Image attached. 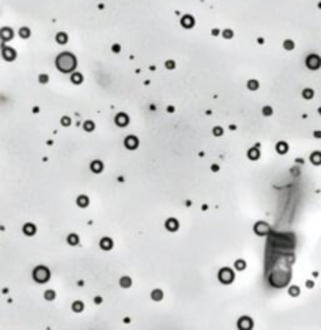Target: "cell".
<instances>
[{
  "label": "cell",
  "mask_w": 321,
  "mask_h": 330,
  "mask_svg": "<svg viewBox=\"0 0 321 330\" xmlns=\"http://www.w3.org/2000/svg\"><path fill=\"white\" fill-rule=\"evenodd\" d=\"M56 66L58 69H60L61 72H71L72 69H74L77 66V60H75V56L72 55V53H61L60 56L56 58Z\"/></svg>",
  "instance_id": "6da1fadb"
},
{
  "label": "cell",
  "mask_w": 321,
  "mask_h": 330,
  "mask_svg": "<svg viewBox=\"0 0 321 330\" xmlns=\"http://www.w3.org/2000/svg\"><path fill=\"white\" fill-rule=\"evenodd\" d=\"M49 277H50V272H49L47 268H44V266H38L36 269L33 271V279L39 283H45L49 280Z\"/></svg>",
  "instance_id": "7a4b0ae2"
},
{
  "label": "cell",
  "mask_w": 321,
  "mask_h": 330,
  "mask_svg": "<svg viewBox=\"0 0 321 330\" xmlns=\"http://www.w3.org/2000/svg\"><path fill=\"white\" fill-rule=\"evenodd\" d=\"M218 279L221 283H232V280H234V272L230 269H227V268H222L218 274Z\"/></svg>",
  "instance_id": "3957f363"
},
{
  "label": "cell",
  "mask_w": 321,
  "mask_h": 330,
  "mask_svg": "<svg viewBox=\"0 0 321 330\" xmlns=\"http://www.w3.org/2000/svg\"><path fill=\"white\" fill-rule=\"evenodd\" d=\"M305 64H307L309 69H318L321 66V60L318 55H309L307 60H305Z\"/></svg>",
  "instance_id": "277c9868"
},
{
  "label": "cell",
  "mask_w": 321,
  "mask_h": 330,
  "mask_svg": "<svg viewBox=\"0 0 321 330\" xmlns=\"http://www.w3.org/2000/svg\"><path fill=\"white\" fill-rule=\"evenodd\" d=\"M238 327H240V330H251L252 329V319L247 316H243L238 321Z\"/></svg>",
  "instance_id": "5b68a950"
},
{
  "label": "cell",
  "mask_w": 321,
  "mask_h": 330,
  "mask_svg": "<svg viewBox=\"0 0 321 330\" xmlns=\"http://www.w3.org/2000/svg\"><path fill=\"white\" fill-rule=\"evenodd\" d=\"M124 144H125L127 149H130V150H133V149L138 147V144H140V141H138L136 136H127L125 141H124Z\"/></svg>",
  "instance_id": "8992f818"
},
{
  "label": "cell",
  "mask_w": 321,
  "mask_h": 330,
  "mask_svg": "<svg viewBox=\"0 0 321 330\" xmlns=\"http://www.w3.org/2000/svg\"><path fill=\"white\" fill-rule=\"evenodd\" d=\"M255 233L257 235H268L269 233V227H268V224H265V222H258V224H255Z\"/></svg>",
  "instance_id": "52a82bcc"
},
{
  "label": "cell",
  "mask_w": 321,
  "mask_h": 330,
  "mask_svg": "<svg viewBox=\"0 0 321 330\" xmlns=\"http://www.w3.org/2000/svg\"><path fill=\"white\" fill-rule=\"evenodd\" d=\"M2 53H3V58H5L6 61H11V60L16 58V52H14L13 49H10V47H3Z\"/></svg>",
  "instance_id": "ba28073f"
},
{
  "label": "cell",
  "mask_w": 321,
  "mask_h": 330,
  "mask_svg": "<svg viewBox=\"0 0 321 330\" xmlns=\"http://www.w3.org/2000/svg\"><path fill=\"white\" fill-rule=\"evenodd\" d=\"M116 124L119 125V127H125L127 124H129V116L124 113H119L118 116H116Z\"/></svg>",
  "instance_id": "9c48e42d"
},
{
  "label": "cell",
  "mask_w": 321,
  "mask_h": 330,
  "mask_svg": "<svg viewBox=\"0 0 321 330\" xmlns=\"http://www.w3.org/2000/svg\"><path fill=\"white\" fill-rule=\"evenodd\" d=\"M166 228H168L169 232H176V230L179 228V222L174 219V217H171V219L166 221Z\"/></svg>",
  "instance_id": "30bf717a"
},
{
  "label": "cell",
  "mask_w": 321,
  "mask_h": 330,
  "mask_svg": "<svg viewBox=\"0 0 321 330\" xmlns=\"http://www.w3.org/2000/svg\"><path fill=\"white\" fill-rule=\"evenodd\" d=\"M182 25H183L185 28H191V27L194 25V19L191 16H183L182 17Z\"/></svg>",
  "instance_id": "8fae6325"
},
{
  "label": "cell",
  "mask_w": 321,
  "mask_h": 330,
  "mask_svg": "<svg viewBox=\"0 0 321 330\" xmlns=\"http://www.w3.org/2000/svg\"><path fill=\"white\" fill-rule=\"evenodd\" d=\"M100 247L105 249V250H110V249L113 247V241H111L110 238H102V239H100Z\"/></svg>",
  "instance_id": "7c38bea8"
},
{
  "label": "cell",
  "mask_w": 321,
  "mask_h": 330,
  "mask_svg": "<svg viewBox=\"0 0 321 330\" xmlns=\"http://www.w3.org/2000/svg\"><path fill=\"white\" fill-rule=\"evenodd\" d=\"M103 169V164L100 163V161H92L91 163V171L96 172V174H99V172H102Z\"/></svg>",
  "instance_id": "4fadbf2b"
},
{
  "label": "cell",
  "mask_w": 321,
  "mask_h": 330,
  "mask_svg": "<svg viewBox=\"0 0 321 330\" xmlns=\"http://www.w3.org/2000/svg\"><path fill=\"white\" fill-rule=\"evenodd\" d=\"M34 232H36V227H34L33 224H25L24 225V233H25V235L32 236V235H34Z\"/></svg>",
  "instance_id": "5bb4252c"
},
{
  "label": "cell",
  "mask_w": 321,
  "mask_h": 330,
  "mask_svg": "<svg viewBox=\"0 0 321 330\" xmlns=\"http://www.w3.org/2000/svg\"><path fill=\"white\" fill-rule=\"evenodd\" d=\"M247 156H249L251 160H258V156H260V153H258V149H249L247 150Z\"/></svg>",
  "instance_id": "9a60e30c"
},
{
  "label": "cell",
  "mask_w": 321,
  "mask_h": 330,
  "mask_svg": "<svg viewBox=\"0 0 321 330\" xmlns=\"http://www.w3.org/2000/svg\"><path fill=\"white\" fill-rule=\"evenodd\" d=\"M77 203H79V207L85 208V207H88V203H90V199H88L86 196H80V197L77 199Z\"/></svg>",
  "instance_id": "2e32d148"
},
{
  "label": "cell",
  "mask_w": 321,
  "mask_h": 330,
  "mask_svg": "<svg viewBox=\"0 0 321 330\" xmlns=\"http://www.w3.org/2000/svg\"><path fill=\"white\" fill-rule=\"evenodd\" d=\"M10 38H13V32L10 28H3L2 30V39L3 41H8Z\"/></svg>",
  "instance_id": "e0dca14e"
},
{
  "label": "cell",
  "mask_w": 321,
  "mask_h": 330,
  "mask_svg": "<svg viewBox=\"0 0 321 330\" xmlns=\"http://www.w3.org/2000/svg\"><path fill=\"white\" fill-rule=\"evenodd\" d=\"M56 43L58 44H66L68 43V34L66 33H58L56 34Z\"/></svg>",
  "instance_id": "ac0fdd59"
},
{
  "label": "cell",
  "mask_w": 321,
  "mask_h": 330,
  "mask_svg": "<svg viewBox=\"0 0 321 330\" xmlns=\"http://www.w3.org/2000/svg\"><path fill=\"white\" fill-rule=\"evenodd\" d=\"M310 160H312V163L320 164L321 163V152H313L312 156H310Z\"/></svg>",
  "instance_id": "d6986e66"
},
{
  "label": "cell",
  "mask_w": 321,
  "mask_h": 330,
  "mask_svg": "<svg viewBox=\"0 0 321 330\" xmlns=\"http://www.w3.org/2000/svg\"><path fill=\"white\" fill-rule=\"evenodd\" d=\"M71 82L74 83V85H80V83L83 82V77L80 75V74H72V77H71Z\"/></svg>",
  "instance_id": "ffe728a7"
},
{
  "label": "cell",
  "mask_w": 321,
  "mask_h": 330,
  "mask_svg": "<svg viewBox=\"0 0 321 330\" xmlns=\"http://www.w3.org/2000/svg\"><path fill=\"white\" fill-rule=\"evenodd\" d=\"M276 149H277V152H279V153H285V152L288 150V145H287V143H284V141H282V143H279V144L276 145Z\"/></svg>",
  "instance_id": "44dd1931"
},
{
  "label": "cell",
  "mask_w": 321,
  "mask_h": 330,
  "mask_svg": "<svg viewBox=\"0 0 321 330\" xmlns=\"http://www.w3.org/2000/svg\"><path fill=\"white\" fill-rule=\"evenodd\" d=\"M68 243L71 244V246H77V244H79V236L74 235V233H72V235H69L68 236Z\"/></svg>",
  "instance_id": "7402d4cb"
},
{
  "label": "cell",
  "mask_w": 321,
  "mask_h": 330,
  "mask_svg": "<svg viewBox=\"0 0 321 330\" xmlns=\"http://www.w3.org/2000/svg\"><path fill=\"white\" fill-rule=\"evenodd\" d=\"M152 299L154 300H161V299H163V293H161L160 290H155L152 293Z\"/></svg>",
  "instance_id": "603a6c76"
},
{
  "label": "cell",
  "mask_w": 321,
  "mask_h": 330,
  "mask_svg": "<svg viewBox=\"0 0 321 330\" xmlns=\"http://www.w3.org/2000/svg\"><path fill=\"white\" fill-rule=\"evenodd\" d=\"M130 285H132V280H130L129 277H122L121 279V286L122 288H129Z\"/></svg>",
  "instance_id": "cb8c5ba5"
},
{
  "label": "cell",
  "mask_w": 321,
  "mask_h": 330,
  "mask_svg": "<svg viewBox=\"0 0 321 330\" xmlns=\"http://www.w3.org/2000/svg\"><path fill=\"white\" fill-rule=\"evenodd\" d=\"M83 128L86 130V132H92L94 130V122H91V121H86L83 124Z\"/></svg>",
  "instance_id": "d4e9b609"
},
{
  "label": "cell",
  "mask_w": 321,
  "mask_h": 330,
  "mask_svg": "<svg viewBox=\"0 0 321 330\" xmlns=\"http://www.w3.org/2000/svg\"><path fill=\"white\" fill-rule=\"evenodd\" d=\"M72 310H74V311H82V310H83V304L80 300L74 302V304H72Z\"/></svg>",
  "instance_id": "484cf974"
},
{
  "label": "cell",
  "mask_w": 321,
  "mask_h": 330,
  "mask_svg": "<svg viewBox=\"0 0 321 330\" xmlns=\"http://www.w3.org/2000/svg\"><path fill=\"white\" fill-rule=\"evenodd\" d=\"M247 88H249V89H252V91H255L258 88L257 80H249V82H247Z\"/></svg>",
  "instance_id": "4316f807"
},
{
  "label": "cell",
  "mask_w": 321,
  "mask_h": 330,
  "mask_svg": "<svg viewBox=\"0 0 321 330\" xmlns=\"http://www.w3.org/2000/svg\"><path fill=\"white\" fill-rule=\"evenodd\" d=\"M235 268H237L238 271H243L246 268V263L243 261V260H237V261H235Z\"/></svg>",
  "instance_id": "83f0119b"
},
{
  "label": "cell",
  "mask_w": 321,
  "mask_h": 330,
  "mask_svg": "<svg viewBox=\"0 0 321 330\" xmlns=\"http://www.w3.org/2000/svg\"><path fill=\"white\" fill-rule=\"evenodd\" d=\"M44 297L47 299V300H52V299H55V291L47 290V291H45V294H44Z\"/></svg>",
  "instance_id": "f1b7e54d"
},
{
  "label": "cell",
  "mask_w": 321,
  "mask_h": 330,
  "mask_svg": "<svg viewBox=\"0 0 321 330\" xmlns=\"http://www.w3.org/2000/svg\"><path fill=\"white\" fill-rule=\"evenodd\" d=\"M19 34H21V38H28L30 36V30L27 28V27H24V28H21Z\"/></svg>",
  "instance_id": "f546056e"
},
{
  "label": "cell",
  "mask_w": 321,
  "mask_h": 330,
  "mask_svg": "<svg viewBox=\"0 0 321 330\" xmlns=\"http://www.w3.org/2000/svg\"><path fill=\"white\" fill-rule=\"evenodd\" d=\"M302 95H304V99H312V97H313V91L307 88V89L302 91Z\"/></svg>",
  "instance_id": "4dcf8cb0"
},
{
  "label": "cell",
  "mask_w": 321,
  "mask_h": 330,
  "mask_svg": "<svg viewBox=\"0 0 321 330\" xmlns=\"http://www.w3.org/2000/svg\"><path fill=\"white\" fill-rule=\"evenodd\" d=\"M284 47L287 49V50H293V49H295V44H293V41L287 39V41L284 43Z\"/></svg>",
  "instance_id": "1f68e13d"
},
{
  "label": "cell",
  "mask_w": 321,
  "mask_h": 330,
  "mask_svg": "<svg viewBox=\"0 0 321 330\" xmlns=\"http://www.w3.org/2000/svg\"><path fill=\"white\" fill-rule=\"evenodd\" d=\"M262 113H263L265 116H271V114H273V108H271V106H265V108L262 110Z\"/></svg>",
  "instance_id": "d6a6232c"
},
{
  "label": "cell",
  "mask_w": 321,
  "mask_h": 330,
  "mask_svg": "<svg viewBox=\"0 0 321 330\" xmlns=\"http://www.w3.org/2000/svg\"><path fill=\"white\" fill-rule=\"evenodd\" d=\"M288 293L291 294L293 297H295V296H298V294H299V290H298L296 286H291V288H290V290H288Z\"/></svg>",
  "instance_id": "836d02e7"
},
{
  "label": "cell",
  "mask_w": 321,
  "mask_h": 330,
  "mask_svg": "<svg viewBox=\"0 0 321 330\" xmlns=\"http://www.w3.org/2000/svg\"><path fill=\"white\" fill-rule=\"evenodd\" d=\"M213 135L221 136V135H222V128H221V127H215V128H213Z\"/></svg>",
  "instance_id": "e575fe53"
},
{
  "label": "cell",
  "mask_w": 321,
  "mask_h": 330,
  "mask_svg": "<svg viewBox=\"0 0 321 330\" xmlns=\"http://www.w3.org/2000/svg\"><path fill=\"white\" fill-rule=\"evenodd\" d=\"M174 67H176V63H174L172 60L166 61V69H174Z\"/></svg>",
  "instance_id": "d590c367"
},
{
  "label": "cell",
  "mask_w": 321,
  "mask_h": 330,
  "mask_svg": "<svg viewBox=\"0 0 321 330\" xmlns=\"http://www.w3.org/2000/svg\"><path fill=\"white\" fill-rule=\"evenodd\" d=\"M222 36H224V38H232V36H234V33H232V30H224V32H222Z\"/></svg>",
  "instance_id": "8d00e7d4"
},
{
  "label": "cell",
  "mask_w": 321,
  "mask_h": 330,
  "mask_svg": "<svg viewBox=\"0 0 321 330\" xmlns=\"http://www.w3.org/2000/svg\"><path fill=\"white\" fill-rule=\"evenodd\" d=\"M47 80H49V77L45 75V74H41V75H39V82H41V83H47Z\"/></svg>",
  "instance_id": "74e56055"
},
{
  "label": "cell",
  "mask_w": 321,
  "mask_h": 330,
  "mask_svg": "<svg viewBox=\"0 0 321 330\" xmlns=\"http://www.w3.org/2000/svg\"><path fill=\"white\" fill-rule=\"evenodd\" d=\"M61 124H63V125H69V124H71V119H69V117H63V119H61Z\"/></svg>",
  "instance_id": "f35d334b"
},
{
  "label": "cell",
  "mask_w": 321,
  "mask_h": 330,
  "mask_svg": "<svg viewBox=\"0 0 321 330\" xmlns=\"http://www.w3.org/2000/svg\"><path fill=\"white\" fill-rule=\"evenodd\" d=\"M119 50H121V47H119L118 44H116V45H113V52H116V53H118Z\"/></svg>",
  "instance_id": "ab89813d"
},
{
  "label": "cell",
  "mask_w": 321,
  "mask_h": 330,
  "mask_svg": "<svg viewBox=\"0 0 321 330\" xmlns=\"http://www.w3.org/2000/svg\"><path fill=\"white\" fill-rule=\"evenodd\" d=\"M318 113H320V114H321V108H320V110H318Z\"/></svg>",
  "instance_id": "60d3db41"
}]
</instances>
